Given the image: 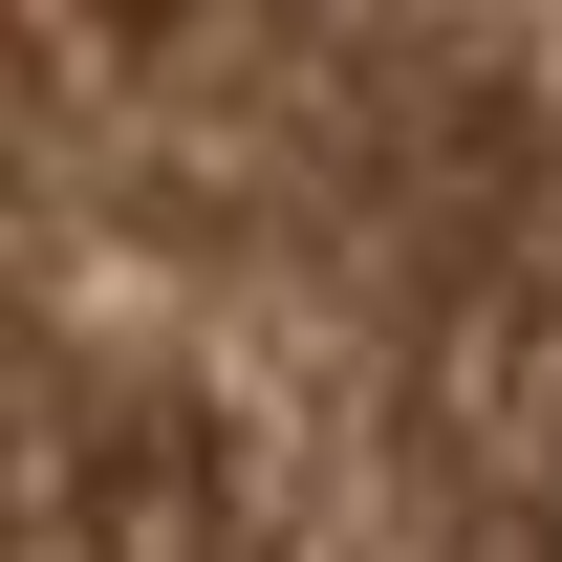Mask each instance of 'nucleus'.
Here are the masks:
<instances>
[{"mask_svg": "<svg viewBox=\"0 0 562 562\" xmlns=\"http://www.w3.org/2000/svg\"><path fill=\"white\" fill-rule=\"evenodd\" d=\"M0 562H562V0H0Z\"/></svg>", "mask_w": 562, "mask_h": 562, "instance_id": "f257e3e1", "label": "nucleus"}]
</instances>
